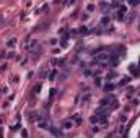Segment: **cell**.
Here are the masks:
<instances>
[{"instance_id":"obj_1","label":"cell","mask_w":140,"mask_h":138,"mask_svg":"<svg viewBox=\"0 0 140 138\" xmlns=\"http://www.w3.org/2000/svg\"><path fill=\"white\" fill-rule=\"evenodd\" d=\"M91 122L93 123H99V125H104L108 122V114H101V112H96V114L91 117Z\"/></svg>"},{"instance_id":"obj_2","label":"cell","mask_w":140,"mask_h":138,"mask_svg":"<svg viewBox=\"0 0 140 138\" xmlns=\"http://www.w3.org/2000/svg\"><path fill=\"white\" fill-rule=\"evenodd\" d=\"M124 16H125V8L122 7V8H119V12H117V18H119V20H122Z\"/></svg>"},{"instance_id":"obj_3","label":"cell","mask_w":140,"mask_h":138,"mask_svg":"<svg viewBox=\"0 0 140 138\" xmlns=\"http://www.w3.org/2000/svg\"><path fill=\"white\" fill-rule=\"evenodd\" d=\"M72 127H73V122H72V120L64 122V128H65V130H69V128H72Z\"/></svg>"},{"instance_id":"obj_4","label":"cell","mask_w":140,"mask_h":138,"mask_svg":"<svg viewBox=\"0 0 140 138\" xmlns=\"http://www.w3.org/2000/svg\"><path fill=\"white\" fill-rule=\"evenodd\" d=\"M15 44H16V39H15V37H12V39H10V41L7 42V46H8V47H13Z\"/></svg>"},{"instance_id":"obj_5","label":"cell","mask_w":140,"mask_h":138,"mask_svg":"<svg viewBox=\"0 0 140 138\" xmlns=\"http://www.w3.org/2000/svg\"><path fill=\"white\" fill-rule=\"evenodd\" d=\"M86 10H88V12H93V10H94V5L93 3H88V5H86Z\"/></svg>"},{"instance_id":"obj_6","label":"cell","mask_w":140,"mask_h":138,"mask_svg":"<svg viewBox=\"0 0 140 138\" xmlns=\"http://www.w3.org/2000/svg\"><path fill=\"white\" fill-rule=\"evenodd\" d=\"M109 21H111V20H109L108 16H104V18H103V20H101V23H103V24H108Z\"/></svg>"}]
</instances>
